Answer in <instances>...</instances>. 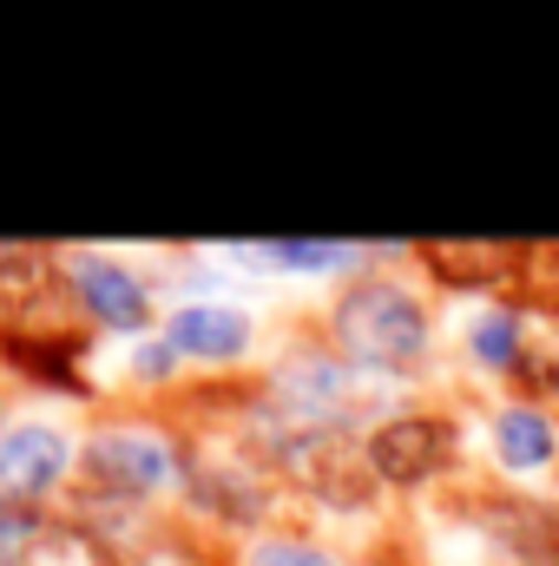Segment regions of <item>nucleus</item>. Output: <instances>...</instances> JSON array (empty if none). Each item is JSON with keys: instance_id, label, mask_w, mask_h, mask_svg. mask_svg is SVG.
I'll return each mask as SVG.
<instances>
[{"instance_id": "obj_2", "label": "nucleus", "mask_w": 559, "mask_h": 566, "mask_svg": "<svg viewBox=\"0 0 559 566\" xmlns=\"http://www.w3.org/2000/svg\"><path fill=\"white\" fill-rule=\"evenodd\" d=\"M198 434L178 409L145 402H99L80 422V488L66 514H178V488L191 468Z\"/></svg>"}, {"instance_id": "obj_12", "label": "nucleus", "mask_w": 559, "mask_h": 566, "mask_svg": "<svg viewBox=\"0 0 559 566\" xmlns=\"http://www.w3.org/2000/svg\"><path fill=\"white\" fill-rule=\"evenodd\" d=\"M113 402H145V409H178L198 382L191 369L178 363V349L165 336H145V343H126L113 349Z\"/></svg>"}, {"instance_id": "obj_15", "label": "nucleus", "mask_w": 559, "mask_h": 566, "mask_svg": "<svg viewBox=\"0 0 559 566\" xmlns=\"http://www.w3.org/2000/svg\"><path fill=\"white\" fill-rule=\"evenodd\" d=\"M7 402H13V396H7V389H0V409H7Z\"/></svg>"}, {"instance_id": "obj_3", "label": "nucleus", "mask_w": 559, "mask_h": 566, "mask_svg": "<svg viewBox=\"0 0 559 566\" xmlns=\"http://www.w3.org/2000/svg\"><path fill=\"white\" fill-rule=\"evenodd\" d=\"M362 461H369L376 488L389 494V507L428 514V507L454 501L461 488H474V428H467V402H461L454 389L395 396L376 422L362 428Z\"/></svg>"}, {"instance_id": "obj_9", "label": "nucleus", "mask_w": 559, "mask_h": 566, "mask_svg": "<svg viewBox=\"0 0 559 566\" xmlns=\"http://www.w3.org/2000/svg\"><path fill=\"white\" fill-rule=\"evenodd\" d=\"M80 488V422L46 402L0 409V507L60 514Z\"/></svg>"}, {"instance_id": "obj_13", "label": "nucleus", "mask_w": 559, "mask_h": 566, "mask_svg": "<svg viewBox=\"0 0 559 566\" xmlns=\"http://www.w3.org/2000/svg\"><path fill=\"white\" fill-rule=\"evenodd\" d=\"M46 527H53V514H40V507H0V566H33Z\"/></svg>"}, {"instance_id": "obj_5", "label": "nucleus", "mask_w": 559, "mask_h": 566, "mask_svg": "<svg viewBox=\"0 0 559 566\" xmlns=\"http://www.w3.org/2000/svg\"><path fill=\"white\" fill-rule=\"evenodd\" d=\"M53 283H60V316L106 349L158 336L171 303L158 251H119V244H60Z\"/></svg>"}, {"instance_id": "obj_6", "label": "nucleus", "mask_w": 559, "mask_h": 566, "mask_svg": "<svg viewBox=\"0 0 559 566\" xmlns=\"http://www.w3.org/2000/svg\"><path fill=\"white\" fill-rule=\"evenodd\" d=\"M106 363L86 329L66 316H7L0 323V389L13 402H46V409H99L106 402Z\"/></svg>"}, {"instance_id": "obj_4", "label": "nucleus", "mask_w": 559, "mask_h": 566, "mask_svg": "<svg viewBox=\"0 0 559 566\" xmlns=\"http://www.w3.org/2000/svg\"><path fill=\"white\" fill-rule=\"evenodd\" d=\"M198 448H191V468H184V488H178V527L191 541H204L211 554L264 534L289 521V488L283 474L224 422H191Z\"/></svg>"}, {"instance_id": "obj_14", "label": "nucleus", "mask_w": 559, "mask_h": 566, "mask_svg": "<svg viewBox=\"0 0 559 566\" xmlns=\"http://www.w3.org/2000/svg\"><path fill=\"white\" fill-rule=\"evenodd\" d=\"M13 258H20V244H7V238H0V283H7V271H13Z\"/></svg>"}, {"instance_id": "obj_8", "label": "nucleus", "mask_w": 559, "mask_h": 566, "mask_svg": "<svg viewBox=\"0 0 559 566\" xmlns=\"http://www.w3.org/2000/svg\"><path fill=\"white\" fill-rule=\"evenodd\" d=\"M158 336L178 349V363L191 369V382H198V389H218V382H251V376L264 369L271 343H277V336H271V316H264L257 303L231 296V290L165 303Z\"/></svg>"}, {"instance_id": "obj_1", "label": "nucleus", "mask_w": 559, "mask_h": 566, "mask_svg": "<svg viewBox=\"0 0 559 566\" xmlns=\"http://www.w3.org/2000/svg\"><path fill=\"white\" fill-rule=\"evenodd\" d=\"M309 323L382 396L447 389V296L428 283L421 251L409 264H369L336 283Z\"/></svg>"}, {"instance_id": "obj_7", "label": "nucleus", "mask_w": 559, "mask_h": 566, "mask_svg": "<svg viewBox=\"0 0 559 566\" xmlns=\"http://www.w3.org/2000/svg\"><path fill=\"white\" fill-rule=\"evenodd\" d=\"M474 428V481L514 494H559V396L507 389L467 402Z\"/></svg>"}, {"instance_id": "obj_11", "label": "nucleus", "mask_w": 559, "mask_h": 566, "mask_svg": "<svg viewBox=\"0 0 559 566\" xmlns=\"http://www.w3.org/2000/svg\"><path fill=\"white\" fill-rule=\"evenodd\" d=\"M211 566H402L395 541H349V534H329L303 514H289L277 527L211 554Z\"/></svg>"}, {"instance_id": "obj_10", "label": "nucleus", "mask_w": 559, "mask_h": 566, "mask_svg": "<svg viewBox=\"0 0 559 566\" xmlns=\"http://www.w3.org/2000/svg\"><path fill=\"white\" fill-rule=\"evenodd\" d=\"M218 258L238 277L316 283L329 296L336 283H349L356 271L376 264V244H362V238H251V244H218Z\"/></svg>"}]
</instances>
